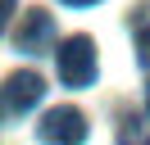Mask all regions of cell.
Instances as JSON below:
<instances>
[{
	"instance_id": "6da1fadb",
	"label": "cell",
	"mask_w": 150,
	"mask_h": 145,
	"mask_svg": "<svg viewBox=\"0 0 150 145\" xmlns=\"http://www.w3.org/2000/svg\"><path fill=\"white\" fill-rule=\"evenodd\" d=\"M55 68H59V82H64V86H73V91L91 86V82H96V41L82 36V32L68 36V41H59Z\"/></svg>"
},
{
	"instance_id": "7a4b0ae2",
	"label": "cell",
	"mask_w": 150,
	"mask_h": 145,
	"mask_svg": "<svg viewBox=\"0 0 150 145\" xmlns=\"http://www.w3.org/2000/svg\"><path fill=\"white\" fill-rule=\"evenodd\" d=\"M37 141L41 145H82L86 141V118H82V109H73V104L46 109L41 122H37Z\"/></svg>"
},
{
	"instance_id": "3957f363",
	"label": "cell",
	"mask_w": 150,
	"mask_h": 145,
	"mask_svg": "<svg viewBox=\"0 0 150 145\" xmlns=\"http://www.w3.org/2000/svg\"><path fill=\"white\" fill-rule=\"evenodd\" d=\"M41 95H46V82L37 72H9L5 86H0V113L5 118H23L28 109L41 104Z\"/></svg>"
},
{
	"instance_id": "277c9868",
	"label": "cell",
	"mask_w": 150,
	"mask_h": 145,
	"mask_svg": "<svg viewBox=\"0 0 150 145\" xmlns=\"http://www.w3.org/2000/svg\"><path fill=\"white\" fill-rule=\"evenodd\" d=\"M14 45H18L23 54H41L55 45V18L46 14V9H28L18 23V32H14Z\"/></svg>"
},
{
	"instance_id": "5b68a950",
	"label": "cell",
	"mask_w": 150,
	"mask_h": 145,
	"mask_svg": "<svg viewBox=\"0 0 150 145\" xmlns=\"http://www.w3.org/2000/svg\"><path fill=\"white\" fill-rule=\"evenodd\" d=\"M118 145H150V122L146 118H123V127H118Z\"/></svg>"
},
{
	"instance_id": "8992f818",
	"label": "cell",
	"mask_w": 150,
	"mask_h": 145,
	"mask_svg": "<svg viewBox=\"0 0 150 145\" xmlns=\"http://www.w3.org/2000/svg\"><path fill=\"white\" fill-rule=\"evenodd\" d=\"M137 59H141V68H150V23L137 32Z\"/></svg>"
},
{
	"instance_id": "52a82bcc",
	"label": "cell",
	"mask_w": 150,
	"mask_h": 145,
	"mask_svg": "<svg viewBox=\"0 0 150 145\" xmlns=\"http://www.w3.org/2000/svg\"><path fill=\"white\" fill-rule=\"evenodd\" d=\"M9 14H14V0H0V32H5V23H9Z\"/></svg>"
},
{
	"instance_id": "ba28073f",
	"label": "cell",
	"mask_w": 150,
	"mask_h": 145,
	"mask_svg": "<svg viewBox=\"0 0 150 145\" xmlns=\"http://www.w3.org/2000/svg\"><path fill=\"white\" fill-rule=\"evenodd\" d=\"M64 5H77V9H82V5H96V0H64Z\"/></svg>"
},
{
	"instance_id": "9c48e42d",
	"label": "cell",
	"mask_w": 150,
	"mask_h": 145,
	"mask_svg": "<svg viewBox=\"0 0 150 145\" xmlns=\"http://www.w3.org/2000/svg\"><path fill=\"white\" fill-rule=\"evenodd\" d=\"M146 109H150V95H146Z\"/></svg>"
}]
</instances>
